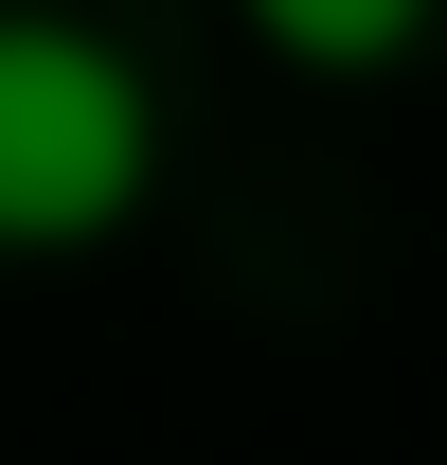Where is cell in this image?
<instances>
[{"instance_id": "7a4b0ae2", "label": "cell", "mask_w": 447, "mask_h": 465, "mask_svg": "<svg viewBox=\"0 0 447 465\" xmlns=\"http://www.w3.org/2000/svg\"><path fill=\"white\" fill-rule=\"evenodd\" d=\"M233 18H251L286 72H323V90H376V72H412V54H430V18H447V0H233Z\"/></svg>"}, {"instance_id": "6da1fadb", "label": "cell", "mask_w": 447, "mask_h": 465, "mask_svg": "<svg viewBox=\"0 0 447 465\" xmlns=\"http://www.w3.org/2000/svg\"><path fill=\"white\" fill-rule=\"evenodd\" d=\"M162 215V72L72 0H0V269H90Z\"/></svg>"}]
</instances>
